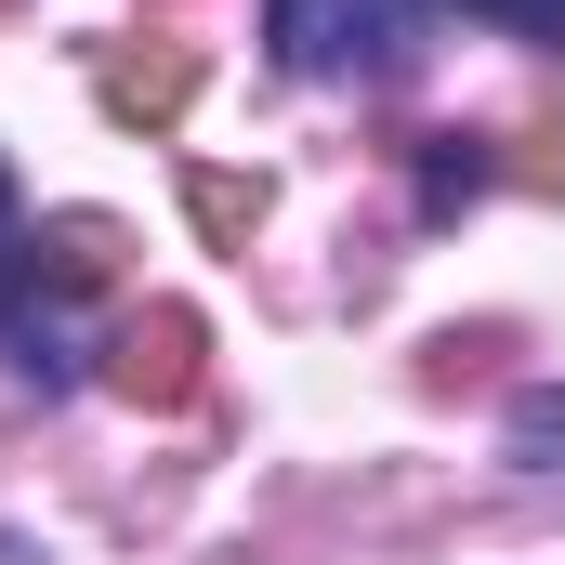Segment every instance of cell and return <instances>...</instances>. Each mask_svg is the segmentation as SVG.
Returning a JSON list of instances; mask_svg holds the SVG:
<instances>
[{
    "label": "cell",
    "mask_w": 565,
    "mask_h": 565,
    "mask_svg": "<svg viewBox=\"0 0 565 565\" xmlns=\"http://www.w3.org/2000/svg\"><path fill=\"white\" fill-rule=\"evenodd\" d=\"M473 13H500V26H526V40H565V0H473Z\"/></svg>",
    "instance_id": "9"
},
{
    "label": "cell",
    "mask_w": 565,
    "mask_h": 565,
    "mask_svg": "<svg viewBox=\"0 0 565 565\" xmlns=\"http://www.w3.org/2000/svg\"><path fill=\"white\" fill-rule=\"evenodd\" d=\"M184 211H198V237H224V250H237V237L264 224V184H237V171H198V184H184Z\"/></svg>",
    "instance_id": "8"
},
{
    "label": "cell",
    "mask_w": 565,
    "mask_h": 565,
    "mask_svg": "<svg viewBox=\"0 0 565 565\" xmlns=\"http://www.w3.org/2000/svg\"><path fill=\"white\" fill-rule=\"evenodd\" d=\"M93 93H106V119H132V132H171V119L198 106V53H184V40H119V53L93 66Z\"/></svg>",
    "instance_id": "3"
},
{
    "label": "cell",
    "mask_w": 565,
    "mask_h": 565,
    "mask_svg": "<svg viewBox=\"0 0 565 565\" xmlns=\"http://www.w3.org/2000/svg\"><path fill=\"white\" fill-rule=\"evenodd\" d=\"M0 264H13V171H0Z\"/></svg>",
    "instance_id": "10"
},
{
    "label": "cell",
    "mask_w": 565,
    "mask_h": 565,
    "mask_svg": "<svg viewBox=\"0 0 565 565\" xmlns=\"http://www.w3.org/2000/svg\"><path fill=\"white\" fill-rule=\"evenodd\" d=\"M473 184H487V145H473V132H422V211H434V224H447Z\"/></svg>",
    "instance_id": "6"
},
{
    "label": "cell",
    "mask_w": 565,
    "mask_h": 565,
    "mask_svg": "<svg viewBox=\"0 0 565 565\" xmlns=\"http://www.w3.org/2000/svg\"><path fill=\"white\" fill-rule=\"evenodd\" d=\"M264 40H277L289 79H355V93H382V79L422 66L434 0H264Z\"/></svg>",
    "instance_id": "1"
},
{
    "label": "cell",
    "mask_w": 565,
    "mask_h": 565,
    "mask_svg": "<svg viewBox=\"0 0 565 565\" xmlns=\"http://www.w3.org/2000/svg\"><path fill=\"white\" fill-rule=\"evenodd\" d=\"M198 355H211L198 302H145V316H119V342H106V382H119L132 408H184V395H198Z\"/></svg>",
    "instance_id": "2"
},
{
    "label": "cell",
    "mask_w": 565,
    "mask_h": 565,
    "mask_svg": "<svg viewBox=\"0 0 565 565\" xmlns=\"http://www.w3.org/2000/svg\"><path fill=\"white\" fill-rule=\"evenodd\" d=\"M0 342H13V369H26L40 395H66V382H79V355H66V316H53V302H0Z\"/></svg>",
    "instance_id": "5"
},
{
    "label": "cell",
    "mask_w": 565,
    "mask_h": 565,
    "mask_svg": "<svg viewBox=\"0 0 565 565\" xmlns=\"http://www.w3.org/2000/svg\"><path fill=\"white\" fill-rule=\"evenodd\" d=\"M500 434H513V460H526V473H565V395H553V382H526Z\"/></svg>",
    "instance_id": "7"
},
{
    "label": "cell",
    "mask_w": 565,
    "mask_h": 565,
    "mask_svg": "<svg viewBox=\"0 0 565 565\" xmlns=\"http://www.w3.org/2000/svg\"><path fill=\"white\" fill-rule=\"evenodd\" d=\"M119 250H132L119 211H53L40 250H26V277H40V302H79V289H119Z\"/></svg>",
    "instance_id": "4"
}]
</instances>
